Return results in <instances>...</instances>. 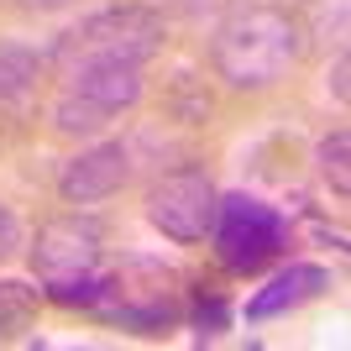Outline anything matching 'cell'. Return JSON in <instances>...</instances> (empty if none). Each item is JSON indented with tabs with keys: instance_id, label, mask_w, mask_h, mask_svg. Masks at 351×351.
<instances>
[{
	"instance_id": "cell-1",
	"label": "cell",
	"mask_w": 351,
	"mask_h": 351,
	"mask_svg": "<svg viewBox=\"0 0 351 351\" xmlns=\"http://www.w3.org/2000/svg\"><path fill=\"white\" fill-rule=\"evenodd\" d=\"M293 58H299V27L278 5H236L215 27V43H210L215 73L236 89L273 84Z\"/></svg>"
},
{
	"instance_id": "cell-11",
	"label": "cell",
	"mask_w": 351,
	"mask_h": 351,
	"mask_svg": "<svg viewBox=\"0 0 351 351\" xmlns=\"http://www.w3.org/2000/svg\"><path fill=\"white\" fill-rule=\"evenodd\" d=\"M32 320H37V289L21 278H5L0 283V341L21 336Z\"/></svg>"
},
{
	"instance_id": "cell-7",
	"label": "cell",
	"mask_w": 351,
	"mask_h": 351,
	"mask_svg": "<svg viewBox=\"0 0 351 351\" xmlns=\"http://www.w3.org/2000/svg\"><path fill=\"white\" fill-rule=\"evenodd\" d=\"M325 289H330V273H325L320 263H289L283 273H273V278H267L263 289L247 299V320H252V325L278 320V315H289V309L309 304V299H320Z\"/></svg>"
},
{
	"instance_id": "cell-14",
	"label": "cell",
	"mask_w": 351,
	"mask_h": 351,
	"mask_svg": "<svg viewBox=\"0 0 351 351\" xmlns=\"http://www.w3.org/2000/svg\"><path fill=\"white\" fill-rule=\"evenodd\" d=\"M16 247H21V220H16L11 205H0V263L16 257Z\"/></svg>"
},
{
	"instance_id": "cell-10",
	"label": "cell",
	"mask_w": 351,
	"mask_h": 351,
	"mask_svg": "<svg viewBox=\"0 0 351 351\" xmlns=\"http://www.w3.org/2000/svg\"><path fill=\"white\" fill-rule=\"evenodd\" d=\"M105 121H110V110H100L95 100L73 95V89H63L58 105H53V126H58L63 136H95Z\"/></svg>"
},
{
	"instance_id": "cell-4",
	"label": "cell",
	"mask_w": 351,
	"mask_h": 351,
	"mask_svg": "<svg viewBox=\"0 0 351 351\" xmlns=\"http://www.w3.org/2000/svg\"><path fill=\"white\" fill-rule=\"evenodd\" d=\"M215 257L231 273H257L289 247V220L273 205H263L257 194H226L215 205Z\"/></svg>"
},
{
	"instance_id": "cell-15",
	"label": "cell",
	"mask_w": 351,
	"mask_h": 351,
	"mask_svg": "<svg viewBox=\"0 0 351 351\" xmlns=\"http://www.w3.org/2000/svg\"><path fill=\"white\" fill-rule=\"evenodd\" d=\"M330 89H336V100H346V58H336V79H330Z\"/></svg>"
},
{
	"instance_id": "cell-13",
	"label": "cell",
	"mask_w": 351,
	"mask_h": 351,
	"mask_svg": "<svg viewBox=\"0 0 351 351\" xmlns=\"http://www.w3.org/2000/svg\"><path fill=\"white\" fill-rule=\"evenodd\" d=\"M226 325H231V304H226V299H199V304H194V330H199V341H215Z\"/></svg>"
},
{
	"instance_id": "cell-9",
	"label": "cell",
	"mask_w": 351,
	"mask_h": 351,
	"mask_svg": "<svg viewBox=\"0 0 351 351\" xmlns=\"http://www.w3.org/2000/svg\"><path fill=\"white\" fill-rule=\"evenodd\" d=\"M43 79V58L21 43H0V105L32 100V89Z\"/></svg>"
},
{
	"instance_id": "cell-3",
	"label": "cell",
	"mask_w": 351,
	"mask_h": 351,
	"mask_svg": "<svg viewBox=\"0 0 351 351\" xmlns=\"http://www.w3.org/2000/svg\"><path fill=\"white\" fill-rule=\"evenodd\" d=\"M32 267H37V278H43L53 304L95 309L100 267H105L100 226H89V220H47L37 231V247H32Z\"/></svg>"
},
{
	"instance_id": "cell-8",
	"label": "cell",
	"mask_w": 351,
	"mask_h": 351,
	"mask_svg": "<svg viewBox=\"0 0 351 351\" xmlns=\"http://www.w3.org/2000/svg\"><path fill=\"white\" fill-rule=\"evenodd\" d=\"M63 89H73V95L95 100L100 110L121 116V110H132L142 100V69L136 63H79V69L63 73Z\"/></svg>"
},
{
	"instance_id": "cell-12",
	"label": "cell",
	"mask_w": 351,
	"mask_h": 351,
	"mask_svg": "<svg viewBox=\"0 0 351 351\" xmlns=\"http://www.w3.org/2000/svg\"><path fill=\"white\" fill-rule=\"evenodd\" d=\"M315 158H320L325 184L346 199V194H351V168H346V162H351V136H346V132H330V136L320 142V152H315Z\"/></svg>"
},
{
	"instance_id": "cell-2",
	"label": "cell",
	"mask_w": 351,
	"mask_h": 351,
	"mask_svg": "<svg viewBox=\"0 0 351 351\" xmlns=\"http://www.w3.org/2000/svg\"><path fill=\"white\" fill-rule=\"evenodd\" d=\"M158 47H162V16L152 5H110V11H95L63 32L47 63L58 73L79 69V63H136L142 69L147 58H158Z\"/></svg>"
},
{
	"instance_id": "cell-16",
	"label": "cell",
	"mask_w": 351,
	"mask_h": 351,
	"mask_svg": "<svg viewBox=\"0 0 351 351\" xmlns=\"http://www.w3.org/2000/svg\"><path fill=\"white\" fill-rule=\"evenodd\" d=\"M27 11H58V5H73V0H21Z\"/></svg>"
},
{
	"instance_id": "cell-6",
	"label": "cell",
	"mask_w": 351,
	"mask_h": 351,
	"mask_svg": "<svg viewBox=\"0 0 351 351\" xmlns=\"http://www.w3.org/2000/svg\"><path fill=\"white\" fill-rule=\"evenodd\" d=\"M126 178H132L126 147H121V142H100V147H84L79 158L63 162L58 194L69 199V205H100V199H110Z\"/></svg>"
},
{
	"instance_id": "cell-5",
	"label": "cell",
	"mask_w": 351,
	"mask_h": 351,
	"mask_svg": "<svg viewBox=\"0 0 351 351\" xmlns=\"http://www.w3.org/2000/svg\"><path fill=\"white\" fill-rule=\"evenodd\" d=\"M215 205L220 194L199 168H184V173H168L162 184H152L147 194V220L158 226L168 241H205L210 226H215Z\"/></svg>"
}]
</instances>
